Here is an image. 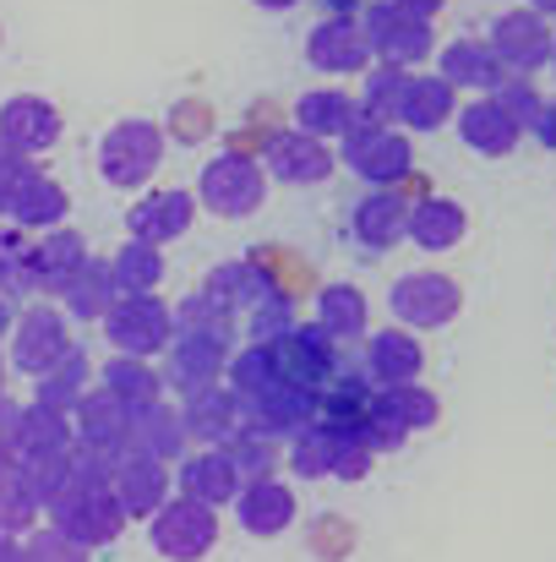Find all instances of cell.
I'll return each mask as SVG.
<instances>
[{
  "mask_svg": "<svg viewBox=\"0 0 556 562\" xmlns=\"http://www.w3.org/2000/svg\"><path fill=\"white\" fill-rule=\"evenodd\" d=\"M110 273H115V290L121 295H154L159 279H164V251L159 246H143V240H126L115 251Z\"/></svg>",
  "mask_w": 556,
  "mask_h": 562,
  "instance_id": "4dcf8cb0",
  "label": "cell"
},
{
  "mask_svg": "<svg viewBox=\"0 0 556 562\" xmlns=\"http://www.w3.org/2000/svg\"><path fill=\"white\" fill-rule=\"evenodd\" d=\"M317 317H322V334L328 339H355L366 334V301L355 284H328L322 301H317Z\"/></svg>",
  "mask_w": 556,
  "mask_h": 562,
  "instance_id": "d590c367",
  "label": "cell"
},
{
  "mask_svg": "<svg viewBox=\"0 0 556 562\" xmlns=\"http://www.w3.org/2000/svg\"><path fill=\"white\" fill-rule=\"evenodd\" d=\"M60 290H71V312H77V317H104V312L121 301L110 262H93V257H88V262H82V268H77V273H71Z\"/></svg>",
  "mask_w": 556,
  "mask_h": 562,
  "instance_id": "1f68e13d",
  "label": "cell"
},
{
  "mask_svg": "<svg viewBox=\"0 0 556 562\" xmlns=\"http://www.w3.org/2000/svg\"><path fill=\"white\" fill-rule=\"evenodd\" d=\"M148 541L164 562H202L218 541V514L202 508V503H185L170 497L154 519H148Z\"/></svg>",
  "mask_w": 556,
  "mask_h": 562,
  "instance_id": "7a4b0ae2",
  "label": "cell"
},
{
  "mask_svg": "<svg viewBox=\"0 0 556 562\" xmlns=\"http://www.w3.org/2000/svg\"><path fill=\"white\" fill-rule=\"evenodd\" d=\"M361 33H366L371 55H382V66H398V71H409L415 60L431 55V22L398 11L393 0H387V5H371Z\"/></svg>",
  "mask_w": 556,
  "mask_h": 562,
  "instance_id": "8992f818",
  "label": "cell"
},
{
  "mask_svg": "<svg viewBox=\"0 0 556 562\" xmlns=\"http://www.w3.org/2000/svg\"><path fill=\"white\" fill-rule=\"evenodd\" d=\"M322 5H328V16H350L361 0H322Z\"/></svg>",
  "mask_w": 556,
  "mask_h": 562,
  "instance_id": "bcb514c9",
  "label": "cell"
},
{
  "mask_svg": "<svg viewBox=\"0 0 556 562\" xmlns=\"http://www.w3.org/2000/svg\"><path fill=\"white\" fill-rule=\"evenodd\" d=\"M110 492H115V503H121L126 519H154L170 503V470L159 459L121 453L115 470H110Z\"/></svg>",
  "mask_w": 556,
  "mask_h": 562,
  "instance_id": "8fae6325",
  "label": "cell"
},
{
  "mask_svg": "<svg viewBox=\"0 0 556 562\" xmlns=\"http://www.w3.org/2000/svg\"><path fill=\"white\" fill-rule=\"evenodd\" d=\"M218 453L229 459V470L240 475V486H246V481H268V475H273V464H279V442H273L268 431L246 426V420L235 426V437H229Z\"/></svg>",
  "mask_w": 556,
  "mask_h": 562,
  "instance_id": "f546056e",
  "label": "cell"
},
{
  "mask_svg": "<svg viewBox=\"0 0 556 562\" xmlns=\"http://www.w3.org/2000/svg\"><path fill=\"white\" fill-rule=\"evenodd\" d=\"M486 44H491V55L502 60V71H508V77H530V71H535V66H546V55H552V27L524 5V11L497 16Z\"/></svg>",
  "mask_w": 556,
  "mask_h": 562,
  "instance_id": "ba28073f",
  "label": "cell"
},
{
  "mask_svg": "<svg viewBox=\"0 0 556 562\" xmlns=\"http://www.w3.org/2000/svg\"><path fill=\"white\" fill-rule=\"evenodd\" d=\"M0 562H22V547L16 541H0Z\"/></svg>",
  "mask_w": 556,
  "mask_h": 562,
  "instance_id": "c3c4849f",
  "label": "cell"
},
{
  "mask_svg": "<svg viewBox=\"0 0 556 562\" xmlns=\"http://www.w3.org/2000/svg\"><path fill=\"white\" fill-rule=\"evenodd\" d=\"M404 224H409V202L398 191H371L366 202L355 207V235L366 240L371 251H387L393 240H404Z\"/></svg>",
  "mask_w": 556,
  "mask_h": 562,
  "instance_id": "83f0119b",
  "label": "cell"
},
{
  "mask_svg": "<svg viewBox=\"0 0 556 562\" xmlns=\"http://www.w3.org/2000/svg\"><path fill=\"white\" fill-rule=\"evenodd\" d=\"M159 387H164V376L154 372L148 361H132V356H115V361H110V372H104V393H110V398H121L126 409L154 404V398H159Z\"/></svg>",
  "mask_w": 556,
  "mask_h": 562,
  "instance_id": "e575fe53",
  "label": "cell"
},
{
  "mask_svg": "<svg viewBox=\"0 0 556 562\" xmlns=\"http://www.w3.org/2000/svg\"><path fill=\"white\" fill-rule=\"evenodd\" d=\"M355 121H361V104L344 88H311L295 99V132H306L317 143H339Z\"/></svg>",
  "mask_w": 556,
  "mask_h": 562,
  "instance_id": "d6986e66",
  "label": "cell"
},
{
  "mask_svg": "<svg viewBox=\"0 0 556 562\" xmlns=\"http://www.w3.org/2000/svg\"><path fill=\"white\" fill-rule=\"evenodd\" d=\"M82 262H88V251H82V235H49V240L38 246V268H44V273H55L60 284H66V279L82 268Z\"/></svg>",
  "mask_w": 556,
  "mask_h": 562,
  "instance_id": "60d3db41",
  "label": "cell"
},
{
  "mask_svg": "<svg viewBox=\"0 0 556 562\" xmlns=\"http://www.w3.org/2000/svg\"><path fill=\"white\" fill-rule=\"evenodd\" d=\"M306 55L317 71H333V77H355L371 66V44L355 16H322L306 38Z\"/></svg>",
  "mask_w": 556,
  "mask_h": 562,
  "instance_id": "7c38bea8",
  "label": "cell"
},
{
  "mask_svg": "<svg viewBox=\"0 0 556 562\" xmlns=\"http://www.w3.org/2000/svg\"><path fill=\"white\" fill-rule=\"evenodd\" d=\"M82 376H88V361H82L77 350H66V356L49 367V382L38 387L44 409H66V404H77V398H82Z\"/></svg>",
  "mask_w": 556,
  "mask_h": 562,
  "instance_id": "ab89813d",
  "label": "cell"
},
{
  "mask_svg": "<svg viewBox=\"0 0 556 562\" xmlns=\"http://www.w3.org/2000/svg\"><path fill=\"white\" fill-rule=\"evenodd\" d=\"M420 367H425V356H420L415 334H404V328H382V334H371L366 382H376V393H382V387H409V382L420 376Z\"/></svg>",
  "mask_w": 556,
  "mask_h": 562,
  "instance_id": "e0dca14e",
  "label": "cell"
},
{
  "mask_svg": "<svg viewBox=\"0 0 556 562\" xmlns=\"http://www.w3.org/2000/svg\"><path fill=\"white\" fill-rule=\"evenodd\" d=\"M530 11H535V16L546 22V16H556V0H530Z\"/></svg>",
  "mask_w": 556,
  "mask_h": 562,
  "instance_id": "7dc6e473",
  "label": "cell"
},
{
  "mask_svg": "<svg viewBox=\"0 0 556 562\" xmlns=\"http://www.w3.org/2000/svg\"><path fill=\"white\" fill-rule=\"evenodd\" d=\"M5 132H11L22 148H44V143H55L60 121H55V110H49L44 99H11V104H5Z\"/></svg>",
  "mask_w": 556,
  "mask_h": 562,
  "instance_id": "8d00e7d4",
  "label": "cell"
},
{
  "mask_svg": "<svg viewBox=\"0 0 556 562\" xmlns=\"http://www.w3.org/2000/svg\"><path fill=\"white\" fill-rule=\"evenodd\" d=\"M339 442H344L339 426L311 420V426L295 431V442H290V470H295V475H333V464H339Z\"/></svg>",
  "mask_w": 556,
  "mask_h": 562,
  "instance_id": "836d02e7",
  "label": "cell"
},
{
  "mask_svg": "<svg viewBox=\"0 0 556 562\" xmlns=\"http://www.w3.org/2000/svg\"><path fill=\"white\" fill-rule=\"evenodd\" d=\"M502 77H508V71H502V60L491 55L486 38H458V44L442 49V82H447V88H475V93L486 99Z\"/></svg>",
  "mask_w": 556,
  "mask_h": 562,
  "instance_id": "cb8c5ba5",
  "label": "cell"
},
{
  "mask_svg": "<svg viewBox=\"0 0 556 562\" xmlns=\"http://www.w3.org/2000/svg\"><path fill=\"white\" fill-rule=\"evenodd\" d=\"M104 328H110V345L132 361H148L154 350H170L175 339V312L159 301V295H121L110 312H104Z\"/></svg>",
  "mask_w": 556,
  "mask_h": 562,
  "instance_id": "6da1fadb",
  "label": "cell"
},
{
  "mask_svg": "<svg viewBox=\"0 0 556 562\" xmlns=\"http://www.w3.org/2000/svg\"><path fill=\"white\" fill-rule=\"evenodd\" d=\"M164 159V132L154 121H121L110 126L104 148H99V170L110 187H143Z\"/></svg>",
  "mask_w": 556,
  "mask_h": 562,
  "instance_id": "3957f363",
  "label": "cell"
},
{
  "mask_svg": "<svg viewBox=\"0 0 556 562\" xmlns=\"http://www.w3.org/2000/svg\"><path fill=\"white\" fill-rule=\"evenodd\" d=\"M185 448V426H181V409H170L164 398L132 409V426H126V453H143V459H175Z\"/></svg>",
  "mask_w": 556,
  "mask_h": 562,
  "instance_id": "ac0fdd59",
  "label": "cell"
},
{
  "mask_svg": "<svg viewBox=\"0 0 556 562\" xmlns=\"http://www.w3.org/2000/svg\"><path fill=\"white\" fill-rule=\"evenodd\" d=\"M398 11H409V16H420V22H431L436 11H442V0H393Z\"/></svg>",
  "mask_w": 556,
  "mask_h": 562,
  "instance_id": "f6af8a7d",
  "label": "cell"
},
{
  "mask_svg": "<svg viewBox=\"0 0 556 562\" xmlns=\"http://www.w3.org/2000/svg\"><path fill=\"white\" fill-rule=\"evenodd\" d=\"M181 426H185V437H196L207 448H224L235 437V426H240V398L229 387H202V393L185 398Z\"/></svg>",
  "mask_w": 556,
  "mask_h": 562,
  "instance_id": "7402d4cb",
  "label": "cell"
},
{
  "mask_svg": "<svg viewBox=\"0 0 556 562\" xmlns=\"http://www.w3.org/2000/svg\"><path fill=\"white\" fill-rule=\"evenodd\" d=\"M404 77H409V71H398V66H376V71H366V110H361L366 121H382V126L398 121Z\"/></svg>",
  "mask_w": 556,
  "mask_h": 562,
  "instance_id": "74e56055",
  "label": "cell"
},
{
  "mask_svg": "<svg viewBox=\"0 0 556 562\" xmlns=\"http://www.w3.org/2000/svg\"><path fill=\"white\" fill-rule=\"evenodd\" d=\"M273 361H279V376L317 393L339 376V361H333V339L322 328H290L284 339H273Z\"/></svg>",
  "mask_w": 556,
  "mask_h": 562,
  "instance_id": "30bf717a",
  "label": "cell"
},
{
  "mask_svg": "<svg viewBox=\"0 0 556 562\" xmlns=\"http://www.w3.org/2000/svg\"><path fill=\"white\" fill-rule=\"evenodd\" d=\"M458 306H464V295L447 273H409L393 284V317L409 328H442L458 317Z\"/></svg>",
  "mask_w": 556,
  "mask_h": 562,
  "instance_id": "9c48e42d",
  "label": "cell"
},
{
  "mask_svg": "<svg viewBox=\"0 0 556 562\" xmlns=\"http://www.w3.org/2000/svg\"><path fill=\"white\" fill-rule=\"evenodd\" d=\"M16 213L27 218V224H55L60 213H66V196L55 181H44V176H22L16 181Z\"/></svg>",
  "mask_w": 556,
  "mask_h": 562,
  "instance_id": "f35d334b",
  "label": "cell"
},
{
  "mask_svg": "<svg viewBox=\"0 0 556 562\" xmlns=\"http://www.w3.org/2000/svg\"><path fill=\"white\" fill-rule=\"evenodd\" d=\"M339 143H344L350 170L366 176L371 187H393V181L409 176V137H404L398 126H382V121H366V115H361Z\"/></svg>",
  "mask_w": 556,
  "mask_h": 562,
  "instance_id": "277c9868",
  "label": "cell"
},
{
  "mask_svg": "<svg viewBox=\"0 0 556 562\" xmlns=\"http://www.w3.org/2000/svg\"><path fill=\"white\" fill-rule=\"evenodd\" d=\"M235 514H240V530H251V536H284L295 525V492L279 475L246 481L235 492Z\"/></svg>",
  "mask_w": 556,
  "mask_h": 562,
  "instance_id": "5bb4252c",
  "label": "cell"
},
{
  "mask_svg": "<svg viewBox=\"0 0 556 562\" xmlns=\"http://www.w3.org/2000/svg\"><path fill=\"white\" fill-rule=\"evenodd\" d=\"M328 170H333L328 143H317L306 132H279L268 143V170L262 176H273L284 187H317V181H328Z\"/></svg>",
  "mask_w": 556,
  "mask_h": 562,
  "instance_id": "4fadbf2b",
  "label": "cell"
},
{
  "mask_svg": "<svg viewBox=\"0 0 556 562\" xmlns=\"http://www.w3.org/2000/svg\"><path fill=\"white\" fill-rule=\"evenodd\" d=\"M181 143H202V137H213V110L207 104H196V99H185L175 104V126H170Z\"/></svg>",
  "mask_w": 556,
  "mask_h": 562,
  "instance_id": "7bdbcfd3",
  "label": "cell"
},
{
  "mask_svg": "<svg viewBox=\"0 0 556 562\" xmlns=\"http://www.w3.org/2000/svg\"><path fill=\"white\" fill-rule=\"evenodd\" d=\"M262 196H268V176L246 154H218L202 170V207L218 213V218H246V213L262 207Z\"/></svg>",
  "mask_w": 556,
  "mask_h": 562,
  "instance_id": "5b68a950",
  "label": "cell"
},
{
  "mask_svg": "<svg viewBox=\"0 0 556 562\" xmlns=\"http://www.w3.org/2000/svg\"><path fill=\"white\" fill-rule=\"evenodd\" d=\"M175 486H181L185 503L224 508V503H235V492H240V475L229 470V459H224L218 448H202V453H191L181 470H175Z\"/></svg>",
  "mask_w": 556,
  "mask_h": 562,
  "instance_id": "ffe728a7",
  "label": "cell"
},
{
  "mask_svg": "<svg viewBox=\"0 0 556 562\" xmlns=\"http://www.w3.org/2000/svg\"><path fill=\"white\" fill-rule=\"evenodd\" d=\"M453 115V88L442 77H404V99H398V121L415 132H436Z\"/></svg>",
  "mask_w": 556,
  "mask_h": 562,
  "instance_id": "4316f807",
  "label": "cell"
},
{
  "mask_svg": "<svg viewBox=\"0 0 556 562\" xmlns=\"http://www.w3.org/2000/svg\"><path fill=\"white\" fill-rule=\"evenodd\" d=\"M77 420H82V442H88V453H93V459L115 464V459L126 453V426H132V409H126L121 398H110V393L99 387V393L77 398Z\"/></svg>",
  "mask_w": 556,
  "mask_h": 562,
  "instance_id": "2e32d148",
  "label": "cell"
},
{
  "mask_svg": "<svg viewBox=\"0 0 556 562\" xmlns=\"http://www.w3.org/2000/svg\"><path fill=\"white\" fill-rule=\"evenodd\" d=\"M464 229H469V218H464V207L447 202V196L415 202V207H409V224H404V235H409L420 251H453V246L464 240Z\"/></svg>",
  "mask_w": 556,
  "mask_h": 562,
  "instance_id": "d4e9b609",
  "label": "cell"
},
{
  "mask_svg": "<svg viewBox=\"0 0 556 562\" xmlns=\"http://www.w3.org/2000/svg\"><path fill=\"white\" fill-rule=\"evenodd\" d=\"M552 71H556V38H552Z\"/></svg>",
  "mask_w": 556,
  "mask_h": 562,
  "instance_id": "f907efd6",
  "label": "cell"
},
{
  "mask_svg": "<svg viewBox=\"0 0 556 562\" xmlns=\"http://www.w3.org/2000/svg\"><path fill=\"white\" fill-rule=\"evenodd\" d=\"M191 218H196V196H191V191H154V196H143V202L126 213L132 240H143V246H164V240L185 235Z\"/></svg>",
  "mask_w": 556,
  "mask_h": 562,
  "instance_id": "9a60e30c",
  "label": "cell"
},
{
  "mask_svg": "<svg viewBox=\"0 0 556 562\" xmlns=\"http://www.w3.org/2000/svg\"><path fill=\"white\" fill-rule=\"evenodd\" d=\"M530 132H535V137L546 143V148H556V99H552V104L541 99V110H535V121H530Z\"/></svg>",
  "mask_w": 556,
  "mask_h": 562,
  "instance_id": "ee69618b",
  "label": "cell"
},
{
  "mask_svg": "<svg viewBox=\"0 0 556 562\" xmlns=\"http://www.w3.org/2000/svg\"><path fill=\"white\" fill-rule=\"evenodd\" d=\"M240 420L246 426H257V431H268L273 442L290 431H306L311 420H317V393H306V387H295V382H284V376H273L262 393H251L246 404H240Z\"/></svg>",
  "mask_w": 556,
  "mask_h": 562,
  "instance_id": "52a82bcc",
  "label": "cell"
},
{
  "mask_svg": "<svg viewBox=\"0 0 556 562\" xmlns=\"http://www.w3.org/2000/svg\"><path fill=\"white\" fill-rule=\"evenodd\" d=\"M22 328H27V339L16 345V361H22L27 372H49V367L71 350V345H66V323H60L55 312H33Z\"/></svg>",
  "mask_w": 556,
  "mask_h": 562,
  "instance_id": "d6a6232c",
  "label": "cell"
},
{
  "mask_svg": "<svg viewBox=\"0 0 556 562\" xmlns=\"http://www.w3.org/2000/svg\"><path fill=\"white\" fill-rule=\"evenodd\" d=\"M218 306H229V312H257V306H268V301H279V284L262 273V262L257 257H246V262H224L207 284H202Z\"/></svg>",
  "mask_w": 556,
  "mask_h": 562,
  "instance_id": "44dd1931",
  "label": "cell"
},
{
  "mask_svg": "<svg viewBox=\"0 0 556 562\" xmlns=\"http://www.w3.org/2000/svg\"><path fill=\"white\" fill-rule=\"evenodd\" d=\"M22 562H88V547H77V541L60 536V530H44V536H33V541L22 547Z\"/></svg>",
  "mask_w": 556,
  "mask_h": 562,
  "instance_id": "b9f144b4",
  "label": "cell"
},
{
  "mask_svg": "<svg viewBox=\"0 0 556 562\" xmlns=\"http://www.w3.org/2000/svg\"><path fill=\"white\" fill-rule=\"evenodd\" d=\"M404 437L409 431H425V426H436V415H442V404H436V393L431 387H420V382H409V387H382L376 398H371Z\"/></svg>",
  "mask_w": 556,
  "mask_h": 562,
  "instance_id": "f1b7e54d",
  "label": "cell"
},
{
  "mask_svg": "<svg viewBox=\"0 0 556 562\" xmlns=\"http://www.w3.org/2000/svg\"><path fill=\"white\" fill-rule=\"evenodd\" d=\"M458 132H464V143H469L475 154H491V159L513 154V148H519V137H524V126H519L513 115H502L491 99L464 104V110H458Z\"/></svg>",
  "mask_w": 556,
  "mask_h": 562,
  "instance_id": "484cf974",
  "label": "cell"
},
{
  "mask_svg": "<svg viewBox=\"0 0 556 562\" xmlns=\"http://www.w3.org/2000/svg\"><path fill=\"white\" fill-rule=\"evenodd\" d=\"M257 5H268V11H290V5H300V0H257Z\"/></svg>",
  "mask_w": 556,
  "mask_h": 562,
  "instance_id": "681fc988",
  "label": "cell"
},
{
  "mask_svg": "<svg viewBox=\"0 0 556 562\" xmlns=\"http://www.w3.org/2000/svg\"><path fill=\"white\" fill-rule=\"evenodd\" d=\"M218 372H224V345L196 339V334H175V339H170V367H164V382H175L185 398H191V393H202V387H218Z\"/></svg>",
  "mask_w": 556,
  "mask_h": 562,
  "instance_id": "603a6c76",
  "label": "cell"
}]
</instances>
